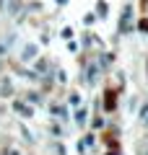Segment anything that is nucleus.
I'll return each instance as SVG.
<instances>
[{"mask_svg": "<svg viewBox=\"0 0 148 155\" xmlns=\"http://www.w3.org/2000/svg\"><path fill=\"white\" fill-rule=\"evenodd\" d=\"M143 116H146V124H148V106H146V111H143Z\"/></svg>", "mask_w": 148, "mask_h": 155, "instance_id": "1", "label": "nucleus"}]
</instances>
